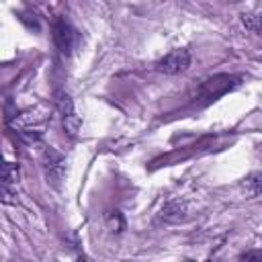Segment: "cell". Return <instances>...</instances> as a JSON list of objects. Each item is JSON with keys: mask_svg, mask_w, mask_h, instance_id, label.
Listing matches in <instances>:
<instances>
[{"mask_svg": "<svg viewBox=\"0 0 262 262\" xmlns=\"http://www.w3.org/2000/svg\"><path fill=\"white\" fill-rule=\"evenodd\" d=\"M63 127H66V131H68L70 135H76L78 129H80V119H78L74 113H70V115L63 117Z\"/></svg>", "mask_w": 262, "mask_h": 262, "instance_id": "obj_9", "label": "cell"}, {"mask_svg": "<svg viewBox=\"0 0 262 262\" xmlns=\"http://www.w3.org/2000/svg\"><path fill=\"white\" fill-rule=\"evenodd\" d=\"M188 66H190V53H188V49H172L170 53H166V55L156 63L158 72L168 74V76L180 74V72H184Z\"/></svg>", "mask_w": 262, "mask_h": 262, "instance_id": "obj_2", "label": "cell"}, {"mask_svg": "<svg viewBox=\"0 0 262 262\" xmlns=\"http://www.w3.org/2000/svg\"><path fill=\"white\" fill-rule=\"evenodd\" d=\"M242 188H244L248 194H252V196L262 194V174H260V172L248 174V176L242 180Z\"/></svg>", "mask_w": 262, "mask_h": 262, "instance_id": "obj_5", "label": "cell"}, {"mask_svg": "<svg viewBox=\"0 0 262 262\" xmlns=\"http://www.w3.org/2000/svg\"><path fill=\"white\" fill-rule=\"evenodd\" d=\"M16 178H18V168H16V164L6 162L4 168H2V180H4V186H10L12 182H16Z\"/></svg>", "mask_w": 262, "mask_h": 262, "instance_id": "obj_8", "label": "cell"}, {"mask_svg": "<svg viewBox=\"0 0 262 262\" xmlns=\"http://www.w3.org/2000/svg\"><path fill=\"white\" fill-rule=\"evenodd\" d=\"M106 227L113 231V233H119V231H123L125 229V219L121 217V213L119 211H111L108 215H106Z\"/></svg>", "mask_w": 262, "mask_h": 262, "instance_id": "obj_7", "label": "cell"}, {"mask_svg": "<svg viewBox=\"0 0 262 262\" xmlns=\"http://www.w3.org/2000/svg\"><path fill=\"white\" fill-rule=\"evenodd\" d=\"M239 260H262V250H248L239 256Z\"/></svg>", "mask_w": 262, "mask_h": 262, "instance_id": "obj_10", "label": "cell"}, {"mask_svg": "<svg viewBox=\"0 0 262 262\" xmlns=\"http://www.w3.org/2000/svg\"><path fill=\"white\" fill-rule=\"evenodd\" d=\"M160 217H162L164 221H168V223H176V221H180V219L186 217V207H184L182 203H178V201H168V203L162 207Z\"/></svg>", "mask_w": 262, "mask_h": 262, "instance_id": "obj_4", "label": "cell"}, {"mask_svg": "<svg viewBox=\"0 0 262 262\" xmlns=\"http://www.w3.org/2000/svg\"><path fill=\"white\" fill-rule=\"evenodd\" d=\"M242 25L248 31H262V12H244Z\"/></svg>", "mask_w": 262, "mask_h": 262, "instance_id": "obj_6", "label": "cell"}, {"mask_svg": "<svg viewBox=\"0 0 262 262\" xmlns=\"http://www.w3.org/2000/svg\"><path fill=\"white\" fill-rule=\"evenodd\" d=\"M41 164H43L47 180L57 186L63 180V174H66V158L59 151H55L53 147H45L43 156H41Z\"/></svg>", "mask_w": 262, "mask_h": 262, "instance_id": "obj_1", "label": "cell"}, {"mask_svg": "<svg viewBox=\"0 0 262 262\" xmlns=\"http://www.w3.org/2000/svg\"><path fill=\"white\" fill-rule=\"evenodd\" d=\"M53 39H55V45L59 47V51L70 53L76 43V31L66 20H57L53 27Z\"/></svg>", "mask_w": 262, "mask_h": 262, "instance_id": "obj_3", "label": "cell"}]
</instances>
